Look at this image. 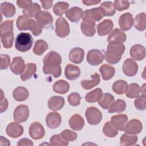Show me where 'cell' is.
Returning a JSON list of instances; mask_svg holds the SVG:
<instances>
[{"mask_svg":"<svg viewBox=\"0 0 146 146\" xmlns=\"http://www.w3.org/2000/svg\"><path fill=\"white\" fill-rule=\"evenodd\" d=\"M64 105V99L59 96L51 97L48 101V108L53 111H57L62 109Z\"/></svg>","mask_w":146,"mask_h":146,"instance_id":"27","label":"cell"},{"mask_svg":"<svg viewBox=\"0 0 146 146\" xmlns=\"http://www.w3.org/2000/svg\"><path fill=\"white\" fill-rule=\"evenodd\" d=\"M113 96L110 93H105L98 101L99 104L104 109H109L114 102Z\"/></svg>","mask_w":146,"mask_h":146,"instance_id":"38","label":"cell"},{"mask_svg":"<svg viewBox=\"0 0 146 146\" xmlns=\"http://www.w3.org/2000/svg\"><path fill=\"white\" fill-rule=\"evenodd\" d=\"M84 56V51L80 47H75L71 49L68 55L70 60L75 64L80 63L83 60Z\"/></svg>","mask_w":146,"mask_h":146,"instance_id":"22","label":"cell"},{"mask_svg":"<svg viewBox=\"0 0 146 146\" xmlns=\"http://www.w3.org/2000/svg\"><path fill=\"white\" fill-rule=\"evenodd\" d=\"M48 44L44 40L39 39L36 41L33 48V52L37 55H42L48 48Z\"/></svg>","mask_w":146,"mask_h":146,"instance_id":"43","label":"cell"},{"mask_svg":"<svg viewBox=\"0 0 146 146\" xmlns=\"http://www.w3.org/2000/svg\"><path fill=\"white\" fill-rule=\"evenodd\" d=\"M47 125L51 129L58 128L61 124L62 117L59 113L56 112H50L46 116Z\"/></svg>","mask_w":146,"mask_h":146,"instance_id":"19","label":"cell"},{"mask_svg":"<svg viewBox=\"0 0 146 146\" xmlns=\"http://www.w3.org/2000/svg\"><path fill=\"white\" fill-rule=\"evenodd\" d=\"M70 26L63 17L58 18L55 22V33L60 38H64L70 34Z\"/></svg>","mask_w":146,"mask_h":146,"instance_id":"7","label":"cell"},{"mask_svg":"<svg viewBox=\"0 0 146 146\" xmlns=\"http://www.w3.org/2000/svg\"><path fill=\"white\" fill-rule=\"evenodd\" d=\"M69 4L66 2H58L53 7V12L55 15L60 16L68 10Z\"/></svg>","mask_w":146,"mask_h":146,"instance_id":"45","label":"cell"},{"mask_svg":"<svg viewBox=\"0 0 146 146\" xmlns=\"http://www.w3.org/2000/svg\"><path fill=\"white\" fill-rule=\"evenodd\" d=\"M25 68V61L22 57L17 56L13 59L10 65V70L14 74H21L24 71Z\"/></svg>","mask_w":146,"mask_h":146,"instance_id":"21","label":"cell"},{"mask_svg":"<svg viewBox=\"0 0 146 146\" xmlns=\"http://www.w3.org/2000/svg\"><path fill=\"white\" fill-rule=\"evenodd\" d=\"M68 124L70 128L72 129L80 131L83 128L84 125V120L80 115L76 113L70 117Z\"/></svg>","mask_w":146,"mask_h":146,"instance_id":"26","label":"cell"},{"mask_svg":"<svg viewBox=\"0 0 146 146\" xmlns=\"http://www.w3.org/2000/svg\"><path fill=\"white\" fill-rule=\"evenodd\" d=\"M8 107V102L7 100L3 96V93L1 90V107H0V112L2 113L5 112Z\"/></svg>","mask_w":146,"mask_h":146,"instance_id":"54","label":"cell"},{"mask_svg":"<svg viewBox=\"0 0 146 146\" xmlns=\"http://www.w3.org/2000/svg\"><path fill=\"white\" fill-rule=\"evenodd\" d=\"M120 141L121 145H133L137 142V136L133 134L125 133L121 136Z\"/></svg>","mask_w":146,"mask_h":146,"instance_id":"40","label":"cell"},{"mask_svg":"<svg viewBox=\"0 0 146 146\" xmlns=\"http://www.w3.org/2000/svg\"><path fill=\"white\" fill-rule=\"evenodd\" d=\"M82 33L86 36H93L96 32L95 23L91 21H83L80 24Z\"/></svg>","mask_w":146,"mask_h":146,"instance_id":"28","label":"cell"},{"mask_svg":"<svg viewBox=\"0 0 146 146\" xmlns=\"http://www.w3.org/2000/svg\"><path fill=\"white\" fill-rule=\"evenodd\" d=\"M36 71V66L35 63H29L25 66L23 72L21 74V79L22 81H26L30 79Z\"/></svg>","mask_w":146,"mask_h":146,"instance_id":"31","label":"cell"},{"mask_svg":"<svg viewBox=\"0 0 146 146\" xmlns=\"http://www.w3.org/2000/svg\"><path fill=\"white\" fill-rule=\"evenodd\" d=\"M114 6L116 10H117L119 11H123L128 9V7H129V2L125 1L117 0L115 1Z\"/></svg>","mask_w":146,"mask_h":146,"instance_id":"52","label":"cell"},{"mask_svg":"<svg viewBox=\"0 0 146 146\" xmlns=\"http://www.w3.org/2000/svg\"><path fill=\"white\" fill-rule=\"evenodd\" d=\"M40 11V6L36 3H33L22 11L24 16L27 18L35 17V15Z\"/></svg>","mask_w":146,"mask_h":146,"instance_id":"36","label":"cell"},{"mask_svg":"<svg viewBox=\"0 0 146 146\" xmlns=\"http://www.w3.org/2000/svg\"><path fill=\"white\" fill-rule=\"evenodd\" d=\"M134 26L139 31H144L146 29V15L145 13L137 14L134 20Z\"/></svg>","mask_w":146,"mask_h":146,"instance_id":"37","label":"cell"},{"mask_svg":"<svg viewBox=\"0 0 146 146\" xmlns=\"http://www.w3.org/2000/svg\"><path fill=\"white\" fill-rule=\"evenodd\" d=\"M127 39L126 34L119 29H114L109 34L107 42L110 44H121Z\"/></svg>","mask_w":146,"mask_h":146,"instance_id":"10","label":"cell"},{"mask_svg":"<svg viewBox=\"0 0 146 146\" xmlns=\"http://www.w3.org/2000/svg\"><path fill=\"white\" fill-rule=\"evenodd\" d=\"M40 2L42 3V7L46 10H48L51 8L53 3L52 1H40Z\"/></svg>","mask_w":146,"mask_h":146,"instance_id":"57","label":"cell"},{"mask_svg":"<svg viewBox=\"0 0 146 146\" xmlns=\"http://www.w3.org/2000/svg\"><path fill=\"white\" fill-rule=\"evenodd\" d=\"M64 74L67 79L74 80L79 78L80 75V70L77 66L68 64L65 68Z\"/></svg>","mask_w":146,"mask_h":146,"instance_id":"24","label":"cell"},{"mask_svg":"<svg viewBox=\"0 0 146 146\" xmlns=\"http://www.w3.org/2000/svg\"><path fill=\"white\" fill-rule=\"evenodd\" d=\"M128 121V116L125 114H119L112 116L111 123L112 125L119 131H123Z\"/></svg>","mask_w":146,"mask_h":146,"instance_id":"17","label":"cell"},{"mask_svg":"<svg viewBox=\"0 0 146 146\" xmlns=\"http://www.w3.org/2000/svg\"><path fill=\"white\" fill-rule=\"evenodd\" d=\"M43 71L45 74H52L54 78H58L62 74V68L60 66L55 67H43Z\"/></svg>","mask_w":146,"mask_h":146,"instance_id":"48","label":"cell"},{"mask_svg":"<svg viewBox=\"0 0 146 146\" xmlns=\"http://www.w3.org/2000/svg\"><path fill=\"white\" fill-rule=\"evenodd\" d=\"M34 39L29 33H19L15 41V48L21 52L29 51L32 47Z\"/></svg>","mask_w":146,"mask_h":146,"instance_id":"4","label":"cell"},{"mask_svg":"<svg viewBox=\"0 0 146 146\" xmlns=\"http://www.w3.org/2000/svg\"><path fill=\"white\" fill-rule=\"evenodd\" d=\"M68 102L72 106H78L80 104L81 96L79 93L73 92L68 96Z\"/></svg>","mask_w":146,"mask_h":146,"instance_id":"50","label":"cell"},{"mask_svg":"<svg viewBox=\"0 0 146 146\" xmlns=\"http://www.w3.org/2000/svg\"><path fill=\"white\" fill-rule=\"evenodd\" d=\"M138 71V64L134 59H127L123 64V71L128 76L135 75Z\"/></svg>","mask_w":146,"mask_h":146,"instance_id":"13","label":"cell"},{"mask_svg":"<svg viewBox=\"0 0 146 146\" xmlns=\"http://www.w3.org/2000/svg\"><path fill=\"white\" fill-rule=\"evenodd\" d=\"M135 107L139 110H145L146 108V98L145 96L141 95L138 96L134 102Z\"/></svg>","mask_w":146,"mask_h":146,"instance_id":"51","label":"cell"},{"mask_svg":"<svg viewBox=\"0 0 146 146\" xmlns=\"http://www.w3.org/2000/svg\"><path fill=\"white\" fill-rule=\"evenodd\" d=\"M29 134L33 139L39 140L44 136L45 131L40 123L34 122L29 127Z\"/></svg>","mask_w":146,"mask_h":146,"instance_id":"14","label":"cell"},{"mask_svg":"<svg viewBox=\"0 0 146 146\" xmlns=\"http://www.w3.org/2000/svg\"><path fill=\"white\" fill-rule=\"evenodd\" d=\"M1 13L5 17L11 18L15 13V7L11 3L5 2L1 5Z\"/></svg>","mask_w":146,"mask_h":146,"instance_id":"33","label":"cell"},{"mask_svg":"<svg viewBox=\"0 0 146 146\" xmlns=\"http://www.w3.org/2000/svg\"><path fill=\"white\" fill-rule=\"evenodd\" d=\"M85 116L88 123L91 125H97L102 119V112L98 108L94 107L87 108L85 112Z\"/></svg>","mask_w":146,"mask_h":146,"instance_id":"6","label":"cell"},{"mask_svg":"<svg viewBox=\"0 0 146 146\" xmlns=\"http://www.w3.org/2000/svg\"><path fill=\"white\" fill-rule=\"evenodd\" d=\"M29 116V110L27 106L19 105L14 110L13 117L15 121L23 123L26 121Z\"/></svg>","mask_w":146,"mask_h":146,"instance_id":"11","label":"cell"},{"mask_svg":"<svg viewBox=\"0 0 146 146\" xmlns=\"http://www.w3.org/2000/svg\"><path fill=\"white\" fill-rule=\"evenodd\" d=\"M142 129L143 125L141 121L137 119H132L126 124L123 131L127 133L136 135L140 133Z\"/></svg>","mask_w":146,"mask_h":146,"instance_id":"16","label":"cell"},{"mask_svg":"<svg viewBox=\"0 0 146 146\" xmlns=\"http://www.w3.org/2000/svg\"><path fill=\"white\" fill-rule=\"evenodd\" d=\"M100 82V75L98 73H95L91 76L90 80H81L80 84L82 87L85 90H90L98 85Z\"/></svg>","mask_w":146,"mask_h":146,"instance_id":"29","label":"cell"},{"mask_svg":"<svg viewBox=\"0 0 146 146\" xmlns=\"http://www.w3.org/2000/svg\"><path fill=\"white\" fill-rule=\"evenodd\" d=\"M125 49V46L123 44H109L105 52V59L106 61L110 64H116L121 59Z\"/></svg>","mask_w":146,"mask_h":146,"instance_id":"3","label":"cell"},{"mask_svg":"<svg viewBox=\"0 0 146 146\" xmlns=\"http://www.w3.org/2000/svg\"><path fill=\"white\" fill-rule=\"evenodd\" d=\"M36 22L42 28H48L53 23V18L49 12L40 11L35 17Z\"/></svg>","mask_w":146,"mask_h":146,"instance_id":"9","label":"cell"},{"mask_svg":"<svg viewBox=\"0 0 146 146\" xmlns=\"http://www.w3.org/2000/svg\"><path fill=\"white\" fill-rule=\"evenodd\" d=\"M104 58L103 53L99 50L92 49L90 50L87 54V62L92 66H97L102 63Z\"/></svg>","mask_w":146,"mask_h":146,"instance_id":"12","label":"cell"},{"mask_svg":"<svg viewBox=\"0 0 146 146\" xmlns=\"http://www.w3.org/2000/svg\"><path fill=\"white\" fill-rule=\"evenodd\" d=\"M145 48L139 44H136L131 48L130 55L133 59L136 60H141L145 57Z\"/></svg>","mask_w":146,"mask_h":146,"instance_id":"20","label":"cell"},{"mask_svg":"<svg viewBox=\"0 0 146 146\" xmlns=\"http://www.w3.org/2000/svg\"><path fill=\"white\" fill-rule=\"evenodd\" d=\"M102 96V90L100 88H98L87 93L85 96V99L87 102L95 103L98 102L101 99Z\"/></svg>","mask_w":146,"mask_h":146,"instance_id":"34","label":"cell"},{"mask_svg":"<svg viewBox=\"0 0 146 146\" xmlns=\"http://www.w3.org/2000/svg\"><path fill=\"white\" fill-rule=\"evenodd\" d=\"M83 11L79 7H72L66 13V17L71 22H76L79 21L83 17Z\"/></svg>","mask_w":146,"mask_h":146,"instance_id":"25","label":"cell"},{"mask_svg":"<svg viewBox=\"0 0 146 146\" xmlns=\"http://www.w3.org/2000/svg\"><path fill=\"white\" fill-rule=\"evenodd\" d=\"M29 96V92L27 88L24 87H18L15 88L13 92L14 99L18 102L26 100Z\"/></svg>","mask_w":146,"mask_h":146,"instance_id":"30","label":"cell"},{"mask_svg":"<svg viewBox=\"0 0 146 146\" xmlns=\"http://www.w3.org/2000/svg\"><path fill=\"white\" fill-rule=\"evenodd\" d=\"M128 87V84L126 81L123 80H118L112 85V90L119 95L123 94L125 92Z\"/></svg>","mask_w":146,"mask_h":146,"instance_id":"42","label":"cell"},{"mask_svg":"<svg viewBox=\"0 0 146 146\" xmlns=\"http://www.w3.org/2000/svg\"><path fill=\"white\" fill-rule=\"evenodd\" d=\"M100 7L103 10L104 16H112L116 13L114 3L110 1H105L103 2L100 5Z\"/></svg>","mask_w":146,"mask_h":146,"instance_id":"44","label":"cell"},{"mask_svg":"<svg viewBox=\"0 0 146 146\" xmlns=\"http://www.w3.org/2000/svg\"><path fill=\"white\" fill-rule=\"evenodd\" d=\"M70 90V84L64 80L56 81L53 85V90L60 94H66Z\"/></svg>","mask_w":146,"mask_h":146,"instance_id":"35","label":"cell"},{"mask_svg":"<svg viewBox=\"0 0 146 146\" xmlns=\"http://www.w3.org/2000/svg\"><path fill=\"white\" fill-rule=\"evenodd\" d=\"M50 144L51 145H61L67 146L68 145V142L64 140L61 136L60 134L54 135L52 136L50 140Z\"/></svg>","mask_w":146,"mask_h":146,"instance_id":"47","label":"cell"},{"mask_svg":"<svg viewBox=\"0 0 146 146\" xmlns=\"http://www.w3.org/2000/svg\"><path fill=\"white\" fill-rule=\"evenodd\" d=\"M16 25L19 30H30L35 36H38L42 33V27L33 19H30L23 15L18 17Z\"/></svg>","mask_w":146,"mask_h":146,"instance_id":"2","label":"cell"},{"mask_svg":"<svg viewBox=\"0 0 146 146\" xmlns=\"http://www.w3.org/2000/svg\"><path fill=\"white\" fill-rule=\"evenodd\" d=\"M113 27V22L111 19H105L99 23L97 27L98 34L100 36H104L109 34Z\"/></svg>","mask_w":146,"mask_h":146,"instance_id":"23","label":"cell"},{"mask_svg":"<svg viewBox=\"0 0 146 146\" xmlns=\"http://www.w3.org/2000/svg\"><path fill=\"white\" fill-rule=\"evenodd\" d=\"M10 62V56L7 54H1V70L6 69L9 64Z\"/></svg>","mask_w":146,"mask_h":146,"instance_id":"53","label":"cell"},{"mask_svg":"<svg viewBox=\"0 0 146 146\" xmlns=\"http://www.w3.org/2000/svg\"><path fill=\"white\" fill-rule=\"evenodd\" d=\"M140 93V87L137 83H131L128 86L125 91L127 97L129 98H136Z\"/></svg>","mask_w":146,"mask_h":146,"instance_id":"41","label":"cell"},{"mask_svg":"<svg viewBox=\"0 0 146 146\" xmlns=\"http://www.w3.org/2000/svg\"><path fill=\"white\" fill-rule=\"evenodd\" d=\"M104 17V12L101 7L93 8L85 10L83 14V21H91L95 22L99 21Z\"/></svg>","mask_w":146,"mask_h":146,"instance_id":"5","label":"cell"},{"mask_svg":"<svg viewBox=\"0 0 146 146\" xmlns=\"http://www.w3.org/2000/svg\"><path fill=\"white\" fill-rule=\"evenodd\" d=\"M60 135L62 137L67 141H73L77 139L76 133L70 129H65L63 131L61 132Z\"/></svg>","mask_w":146,"mask_h":146,"instance_id":"49","label":"cell"},{"mask_svg":"<svg viewBox=\"0 0 146 146\" xmlns=\"http://www.w3.org/2000/svg\"><path fill=\"white\" fill-rule=\"evenodd\" d=\"M0 144L1 145H10V143L9 142V141L6 139L5 137H3V136H1V139H0Z\"/></svg>","mask_w":146,"mask_h":146,"instance_id":"59","label":"cell"},{"mask_svg":"<svg viewBox=\"0 0 146 146\" xmlns=\"http://www.w3.org/2000/svg\"><path fill=\"white\" fill-rule=\"evenodd\" d=\"M145 84H143L142 88H140V91L143 93L142 95H143V96H145Z\"/></svg>","mask_w":146,"mask_h":146,"instance_id":"60","label":"cell"},{"mask_svg":"<svg viewBox=\"0 0 146 146\" xmlns=\"http://www.w3.org/2000/svg\"><path fill=\"white\" fill-rule=\"evenodd\" d=\"M103 132L106 136L109 137H114L118 133V130L112 125L111 121H107L105 123L103 126Z\"/></svg>","mask_w":146,"mask_h":146,"instance_id":"46","label":"cell"},{"mask_svg":"<svg viewBox=\"0 0 146 146\" xmlns=\"http://www.w3.org/2000/svg\"><path fill=\"white\" fill-rule=\"evenodd\" d=\"M6 132L8 136L12 138H17L23 133V127L18 123L11 122L7 125Z\"/></svg>","mask_w":146,"mask_h":146,"instance_id":"15","label":"cell"},{"mask_svg":"<svg viewBox=\"0 0 146 146\" xmlns=\"http://www.w3.org/2000/svg\"><path fill=\"white\" fill-rule=\"evenodd\" d=\"M133 24V16L130 13H125L120 15L119 25L123 31H128L131 29Z\"/></svg>","mask_w":146,"mask_h":146,"instance_id":"18","label":"cell"},{"mask_svg":"<svg viewBox=\"0 0 146 146\" xmlns=\"http://www.w3.org/2000/svg\"><path fill=\"white\" fill-rule=\"evenodd\" d=\"M99 71L102 74L103 79L108 80L111 79L115 75V69L111 66L104 64L99 68Z\"/></svg>","mask_w":146,"mask_h":146,"instance_id":"32","label":"cell"},{"mask_svg":"<svg viewBox=\"0 0 146 146\" xmlns=\"http://www.w3.org/2000/svg\"><path fill=\"white\" fill-rule=\"evenodd\" d=\"M33 141L27 138H23L21 139L18 141L17 143V145L18 146H22V145H29V146H33Z\"/></svg>","mask_w":146,"mask_h":146,"instance_id":"55","label":"cell"},{"mask_svg":"<svg viewBox=\"0 0 146 146\" xmlns=\"http://www.w3.org/2000/svg\"><path fill=\"white\" fill-rule=\"evenodd\" d=\"M83 3H84L85 5L87 6H90V5H97L100 2V1H95V0H86V1H82Z\"/></svg>","mask_w":146,"mask_h":146,"instance_id":"58","label":"cell"},{"mask_svg":"<svg viewBox=\"0 0 146 146\" xmlns=\"http://www.w3.org/2000/svg\"><path fill=\"white\" fill-rule=\"evenodd\" d=\"M0 35L3 47L5 48H11L13 46L14 40L13 20H7L1 23Z\"/></svg>","mask_w":146,"mask_h":146,"instance_id":"1","label":"cell"},{"mask_svg":"<svg viewBox=\"0 0 146 146\" xmlns=\"http://www.w3.org/2000/svg\"><path fill=\"white\" fill-rule=\"evenodd\" d=\"M33 2L31 1H21V0H18L17 1V5H18V7L22 9H25L27 6H29L30 5L32 4Z\"/></svg>","mask_w":146,"mask_h":146,"instance_id":"56","label":"cell"},{"mask_svg":"<svg viewBox=\"0 0 146 146\" xmlns=\"http://www.w3.org/2000/svg\"><path fill=\"white\" fill-rule=\"evenodd\" d=\"M44 66L55 67L59 66L62 63V57L57 52L50 51L43 58Z\"/></svg>","mask_w":146,"mask_h":146,"instance_id":"8","label":"cell"},{"mask_svg":"<svg viewBox=\"0 0 146 146\" xmlns=\"http://www.w3.org/2000/svg\"><path fill=\"white\" fill-rule=\"evenodd\" d=\"M126 108V103L122 99H117L113 103L109 108L108 112L109 113H120L123 112Z\"/></svg>","mask_w":146,"mask_h":146,"instance_id":"39","label":"cell"}]
</instances>
